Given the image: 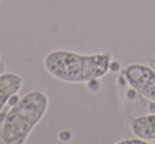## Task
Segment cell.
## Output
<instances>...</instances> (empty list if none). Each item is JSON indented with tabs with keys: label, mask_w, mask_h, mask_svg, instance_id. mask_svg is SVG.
<instances>
[{
	"label": "cell",
	"mask_w": 155,
	"mask_h": 144,
	"mask_svg": "<svg viewBox=\"0 0 155 144\" xmlns=\"http://www.w3.org/2000/svg\"><path fill=\"white\" fill-rule=\"evenodd\" d=\"M124 76L137 94L155 102V69L150 65H129L124 70Z\"/></svg>",
	"instance_id": "3957f363"
},
{
	"label": "cell",
	"mask_w": 155,
	"mask_h": 144,
	"mask_svg": "<svg viewBox=\"0 0 155 144\" xmlns=\"http://www.w3.org/2000/svg\"><path fill=\"white\" fill-rule=\"evenodd\" d=\"M129 125L135 137L148 142L155 141V112L134 118L130 121Z\"/></svg>",
	"instance_id": "5b68a950"
},
{
	"label": "cell",
	"mask_w": 155,
	"mask_h": 144,
	"mask_svg": "<svg viewBox=\"0 0 155 144\" xmlns=\"http://www.w3.org/2000/svg\"><path fill=\"white\" fill-rule=\"evenodd\" d=\"M118 144H124V143H134V144H145V143H148V141L146 140H143V139H139V138H135V139H132V138H129V139H124V140H121V141H118L117 142Z\"/></svg>",
	"instance_id": "8992f818"
},
{
	"label": "cell",
	"mask_w": 155,
	"mask_h": 144,
	"mask_svg": "<svg viewBox=\"0 0 155 144\" xmlns=\"http://www.w3.org/2000/svg\"><path fill=\"white\" fill-rule=\"evenodd\" d=\"M120 69V64L116 60H112L110 65V70H112L113 72H117Z\"/></svg>",
	"instance_id": "52a82bcc"
},
{
	"label": "cell",
	"mask_w": 155,
	"mask_h": 144,
	"mask_svg": "<svg viewBox=\"0 0 155 144\" xmlns=\"http://www.w3.org/2000/svg\"><path fill=\"white\" fill-rule=\"evenodd\" d=\"M49 108V98L39 90L30 91L6 113L0 132L5 144H23Z\"/></svg>",
	"instance_id": "7a4b0ae2"
},
{
	"label": "cell",
	"mask_w": 155,
	"mask_h": 144,
	"mask_svg": "<svg viewBox=\"0 0 155 144\" xmlns=\"http://www.w3.org/2000/svg\"><path fill=\"white\" fill-rule=\"evenodd\" d=\"M149 65H150V66H151L153 69H155V56H154V57H151V58L149 60Z\"/></svg>",
	"instance_id": "ba28073f"
},
{
	"label": "cell",
	"mask_w": 155,
	"mask_h": 144,
	"mask_svg": "<svg viewBox=\"0 0 155 144\" xmlns=\"http://www.w3.org/2000/svg\"><path fill=\"white\" fill-rule=\"evenodd\" d=\"M23 85L25 81L19 74L13 72L0 74V112L6 103L22 89Z\"/></svg>",
	"instance_id": "277c9868"
},
{
	"label": "cell",
	"mask_w": 155,
	"mask_h": 144,
	"mask_svg": "<svg viewBox=\"0 0 155 144\" xmlns=\"http://www.w3.org/2000/svg\"><path fill=\"white\" fill-rule=\"evenodd\" d=\"M113 60L110 53L82 54L69 50H54L45 55V70L65 83H89L104 76Z\"/></svg>",
	"instance_id": "6da1fadb"
}]
</instances>
